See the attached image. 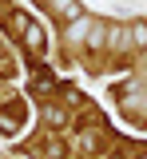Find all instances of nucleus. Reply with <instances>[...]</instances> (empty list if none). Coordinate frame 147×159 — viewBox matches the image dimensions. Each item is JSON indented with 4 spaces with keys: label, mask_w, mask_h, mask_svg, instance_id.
<instances>
[{
    "label": "nucleus",
    "mask_w": 147,
    "mask_h": 159,
    "mask_svg": "<svg viewBox=\"0 0 147 159\" xmlns=\"http://www.w3.org/2000/svg\"><path fill=\"white\" fill-rule=\"evenodd\" d=\"M52 12H60V16H72V12H76V0H52Z\"/></svg>",
    "instance_id": "1"
}]
</instances>
